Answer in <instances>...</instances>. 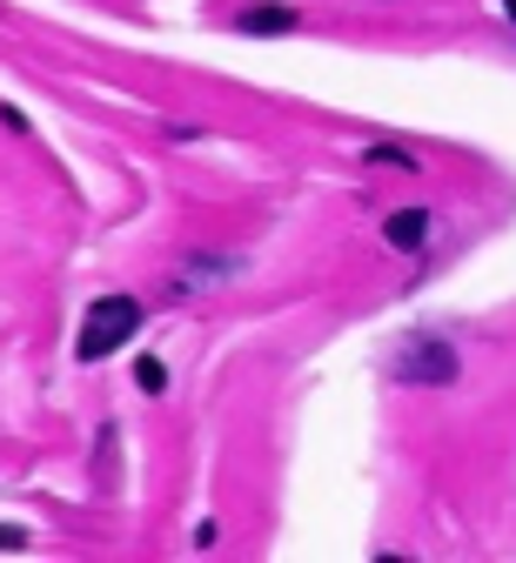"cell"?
<instances>
[{"mask_svg": "<svg viewBox=\"0 0 516 563\" xmlns=\"http://www.w3.org/2000/svg\"><path fill=\"white\" fill-rule=\"evenodd\" d=\"M141 302L134 296H101L95 309H88V322H81V335H74V356L81 363H101V356H114V349H128L134 335H141Z\"/></svg>", "mask_w": 516, "mask_h": 563, "instance_id": "obj_1", "label": "cell"}, {"mask_svg": "<svg viewBox=\"0 0 516 563\" xmlns=\"http://www.w3.org/2000/svg\"><path fill=\"white\" fill-rule=\"evenodd\" d=\"M503 14H509V21H516V0H503Z\"/></svg>", "mask_w": 516, "mask_h": 563, "instance_id": "obj_9", "label": "cell"}, {"mask_svg": "<svg viewBox=\"0 0 516 563\" xmlns=\"http://www.w3.org/2000/svg\"><path fill=\"white\" fill-rule=\"evenodd\" d=\"M383 242L389 249H422L429 242V208H396V216L383 222Z\"/></svg>", "mask_w": 516, "mask_h": 563, "instance_id": "obj_4", "label": "cell"}, {"mask_svg": "<svg viewBox=\"0 0 516 563\" xmlns=\"http://www.w3.org/2000/svg\"><path fill=\"white\" fill-rule=\"evenodd\" d=\"M235 275V255H188L182 275L168 282V296H195V289H215V282Z\"/></svg>", "mask_w": 516, "mask_h": 563, "instance_id": "obj_3", "label": "cell"}, {"mask_svg": "<svg viewBox=\"0 0 516 563\" xmlns=\"http://www.w3.org/2000/svg\"><path fill=\"white\" fill-rule=\"evenodd\" d=\"M362 162H383V168H416V155H409V148H389V141H383V148H369Z\"/></svg>", "mask_w": 516, "mask_h": 563, "instance_id": "obj_7", "label": "cell"}, {"mask_svg": "<svg viewBox=\"0 0 516 563\" xmlns=\"http://www.w3.org/2000/svg\"><path fill=\"white\" fill-rule=\"evenodd\" d=\"M396 383H416V389H442V383H457V349L442 342V335H409L396 349V363H389Z\"/></svg>", "mask_w": 516, "mask_h": 563, "instance_id": "obj_2", "label": "cell"}, {"mask_svg": "<svg viewBox=\"0 0 516 563\" xmlns=\"http://www.w3.org/2000/svg\"><path fill=\"white\" fill-rule=\"evenodd\" d=\"M235 27H242V34H288V27H295V8H242Z\"/></svg>", "mask_w": 516, "mask_h": 563, "instance_id": "obj_5", "label": "cell"}, {"mask_svg": "<svg viewBox=\"0 0 516 563\" xmlns=\"http://www.w3.org/2000/svg\"><path fill=\"white\" fill-rule=\"evenodd\" d=\"M134 383H141L147 396H162V389H168V363H162V356H141V363H134Z\"/></svg>", "mask_w": 516, "mask_h": 563, "instance_id": "obj_6", "label": "cell"}, {"mask_svg": "<svg viewBox=\"0 0 516 563\" xmlns=\"http://www.w3.org/2000/svg\"><path fill=\"white\" fill-rule=\"evenodd\" d=\"M0 550H28V537H21L14 523H0Z\"/></svg>", "mask_w": 516, "mask_h": 563, "instance_id": "obj_8", "label": "cell"}]
</instances>
